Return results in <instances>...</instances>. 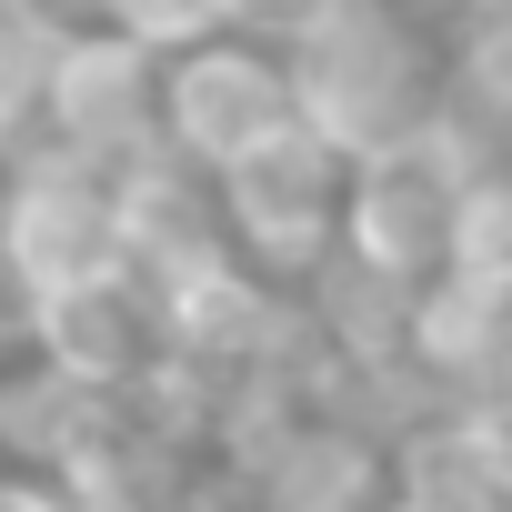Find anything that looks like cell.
Here are the masks:
<instances>
[{
  "label": "cell",
  "instance_id": "6da1fadb",
  "mask_svg": "<svg viewBox=\"0 0 512 512\" xmlns=\"http://www.w3.org/2000/svg\"><path fill=\"white\" fill-rule=\"evenodd\" d=\"M282 71H292V121L342 161L442 131V21L422 0H352L302 51H282Z\"/></svg>",
  "mask_w": 512,
  "mask_h": 512
},
{
  "label": "cell",
  "instance_id": "7a4b0ae2",
  "mask_svg": "<svg viewBox=\"0 0 512 512\" xmlns=\"http://www.w3.org/2000/svg\"><path fill=\"white\" fill-rule=\"evenodd\" d=\"M342 181H352V161L322 151L302 121H292L282 141H262V151H241V161L211 181V211H221L231 262L302 302V292L322 282V262L342 251Z\"/></svg>",
  "mask_w": 512,
  "mask_h": 512
},
{
  "label": "cell",
  "instance_id": "3957f363",
  "mask_svg": "<svg viewBox=\"0 0 512 512\" xmlns=\"http://www.w3.org/2000/svg\"><path fill=\"white\" fill-rule=\"evenodd\" d=\"M11 151H51V161H91V171H131L161 151L151 131V51H131L121 31L101 21H61L41 71H31V101L11 121Z\"/></svg>",
  "mask_w": 512,
  "mask_h": 512
},
{
  "label": "cell",
  "instance_id": "277c9868",
  "mask_svg": "<svg viewBox=\"0 0 512 512\" xmlns=\"http://www.w3.org/2000/svg\"><path fill=\"white\" fill-rule=\"evenodd\" d=\"M472 171L482 161L452 131H422L402 151L352 161V181H342V262H362L392 292H432L442 262H452V221H462Z\"/></svg>",
  "mask_w": 512,
  "mask_h": 512
},
{
  "label": "cell",
  "instance_id": "5b68a950",
  "mask_svg": "<svg viewBox=\"0 0 512 512\" xmlns=\"http://www.w3.org/2000/svg\"><path fill=\"white\" fill-rule=\"evenodd\" d=\"M151 131L181 171L221 181L241 151H262L292 131V71L262 41H191L171 61H151Z\"/></svg>",
  "mask_w": 512,
  "mask_h": 512
},
{
  "label": "cell",
  "instance_id": "8992f818",
  "mask_svg": "<svg viewBox=\"0 0 512 512\" xmlns=\"http://www.w3.org/2000/svg\"><path fill=\"white\" fill-rule=\"evenodd\" d=\"M0 251L41 292L121 272V171L51 161V151H0Z\"/></svg>",
  "mask_w": 512,
  "mask_h": 512
},
{
  "label": "cell",
  "instance_id": "52a82bcc",
  "mask_svg": "<svg viewBox=\"0 0 512 512\" xmlns=\"http://www.w3.org/2000/svg\"><path fill=\"white\" fill-rule=\"evenodd\" d=\"M31 362L61 372L71 392H101V402H161L171 392V302L131 272L71 282V292L41 302Z\"/></svg>",
  "mask_w": 512,
  "mask_h": 512
},
{
  "label": "cell",
  "instance_id": "ba28073f",
  "mask_svg": "<svg viewBox=\"0 0 512 512\" xmlns=\"http://www.w3.org/2000/svg\"><path fill=\"white\" fill-rule=\"evenodd\" d=\"M221 262H231V241H221L211 181H201V171H181L171 151L131 161V171H121V272H131V282H151V292L171 302V292L211 282Z\"/></svg>",
  "mask_w": 512,
  "mask_h": 512
},
{
  "label": "cell",
  "instance_id": "9c48e42d",
  "mask_svg": "<svg viewBox=\"0 0 512 512\" xmlns=\"http://www.w3.org/2000/svg\"><path fill=\"white\" fill-rule=\"evenodd\" d=\"M442 131L472 161H512V11L442 21Z\"/></svg>",
  "mask_w": 512,
  "mask_h": 512
},
{
  "label": "cell",
  "instance_id": "30bf717a",
  "mask_svg": "<svg viewBox=\"0 0 512 512\" xmlns=\"http://www.w3.org/2000/svg\"><path fill=\"white\" fill-rule=\"evenodd\" d=\"M442 282H462V292H482V302L512 312V161H482V171H472Z\"/></svg>",
  "mask_w": 512,
  "mask_h": 512
},
{
  "label": "cell",
  "instance_id": "8fae6325",
  "mask_svg": "<svg viewBox=\"0 0 512 512\" xmlns=\"http://www.w3.org/2000/svg\"><path fill=\"white\" fill-rule=\"evenodd\" d=\"M81 21H101V31H121L131 51H151V61H171V51H191V41H221V0H71Z\"/></svg>",
  "mask_w": 512,
  "mask_h": 512
},
{
  "label": "cell",
  "instance_id": "7c38bea8",
  "mask_svg": "<svg viewBox=\"0 0 512 512\" xmlns=\"http://www.w3.org/2000/svg\"><path fill=\"white\" fill-rule=\"evenodd\" d=\"M342 11H352V0H221V31L231 41H262V51H302Z\"/></svg>",
  "mask_w": 512,
  "mask_h": 512
},
{
  "label": "cell",
  "instance_id": "4fadbf2b",
  "mask_svg": "<svg viewBox=\"0 0 512 512\" xmlns=\"http://www.w3.org/2000/svg\"><path fill=\"white\" fill-rule=\"evenodd\" d=\"M41 282L11 262V251H0V372H11V362H31V342H41Z\"/></svg>",
  "mask_w": 512,
  "mask_h": 512
},
{
  "label": "cell",
  "instance_id": "5bb4252c",
  "mask_svg": "<svg viewBox=\"0 0 512 512\" xmlns=\"http://www.w3.org/2000/svg\"><path fill=\"white\" fill-rule=\"evenodd\" d=\"M0 151H11V141H0Z\"/></svg>",
  "mask_w": 512,
  "mask_h": 512
}]
</instances>
